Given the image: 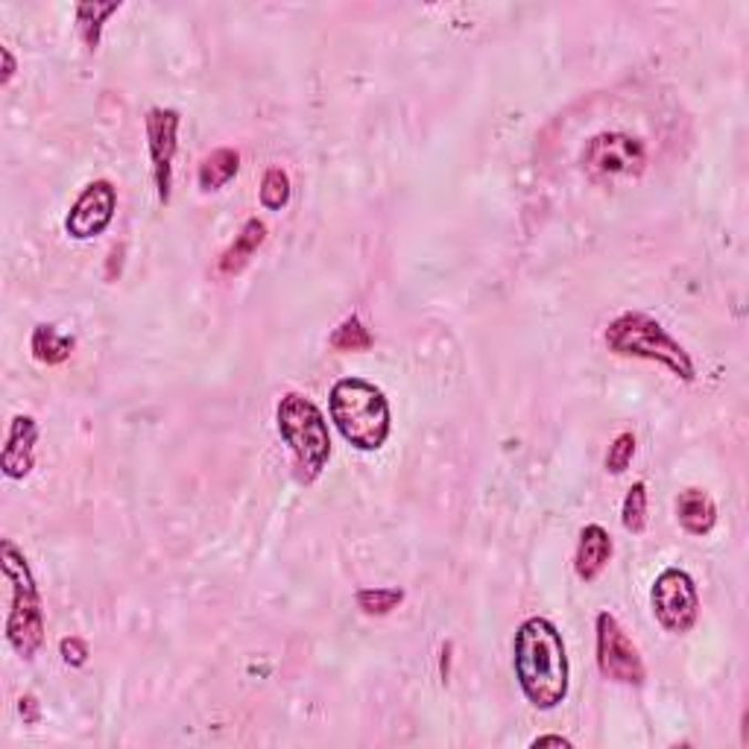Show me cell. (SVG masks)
I'll return each mask as SVG.
<instances>
[{
	"label": "cell",
	"mask_w": 749,
	"mask_h": 749,
	"mask_svg": "<svg viewBox=\"0 0 749 749\" xmlns=\"http://www.w3.org/2000/svg\"><path fill=\"white\" fill-rule=\"evenodd\" d=\"M635 457V437L633 434H621L615 443L610 445V454H606V469L612 475H624L630 469V462Z\"/></svg>",
	"instance_id": "cell-22"
},
{
	"label": "cell",
	"mask_w": 749,
	"mask_h": 749,
	"mask_svg": "<svg viewBox=\"0 0 749 749\" xmlns=\"http://www.w3.org/2000/svg\"><path fill=\"white\" fill-rule=\"evenodd\" d=\"M331 349H337V352H366V349H372V334L370 329L363 325L361 316H349V320H343L334 329V334H331Z\"/></svg>",
	"instance_id": "cell-18"
},
{
	"label": "cell",
	"mask_w": 749,
	"mask_h": 749,
	"mask_svg": "<svg viewBox=\"0 0 749 749\" xmlns=\"http://www.w3.org/2000/svg\"><path fill=\"white\" fill-rule=\"evenodd\" d=\"M290 202V176L281 167H270L261 181V206L281 211Z\"/></svg>",
	"instance_id": "cell-21"
},
{
	"label": "cell",
	"mask_w": 749,
	"mask_h": 749,
	"mask_svg": "<svg viewBox=\"0 0 749 749\" xmlns=\"http://www.w3.org/2000/svg\"><path fill=\"white\" fill-rule=\"evenodd\" d=\"M331 422L357 451H378L393 430L387 396L363 378H340L329 396Z\"/></svg>",
	"instance_id": "cell-2"
},
{
	"label": "cell",
	"mask_w": 749,
	"mask_h": 749,
	"mask_svg": "<svg viewBox=\"0 0 749 749\" xmlns=\"http://www.w3.org/2000/svg\"><path fill=\"white\" fill-rule=\"evenodd\" d=\"M18 711L24 717V724H39V717H42V708H39V700H35L33 694H24V697H21Z\"/></svg>",
	"instance_id": "cell-24"
},
{
	"label": "cell",
	"mask_w": 749,
	"mask_h": 749,
	"mask_svg": "<svg viewBox=\"0 0 749 749\" xmlns=\"http://www.w3.org/2000/svg\"><path fill=\"white\" fill-rule=\"evenodd\" d=\"M264 240H267L264 220L252 217V220L243 222V229L238 231L235 243L220 256V264L217 267H220L222 275H238V272L249 264V258L256 256L258 247H261Z\"/></svg>",
	"instance_id": "cell-14"
},
{
	"label": "cell",
	"mask_w": 749,
	"mask_h": 749,
	"mask_svg": "<svg viewBox=\"0 0 749 749\" xmlns=\"http://www.w3.org/2000/svg\"><path fill=\"white\" fill-rule=\"evenodd\" d=\"M612 560V535L601 524H585L580 530V542L574 553V571L580 580L592 583Z\"/></svg>",
	"instance_id": "cell-12"
},
{
	"label": "cell",
	"mask_w": 749,
	"mask_h": 749,
	"mask_svg": "<svg viewBox=\"0 0 749 749\" xmlns=\"http://www.w3.org/2000/svg\"><path fill=\"white\" fill-rule=\"evenodd\" d=\"M512 667L521 691L535 708L551 711L569 697V653L560 630L548 617H528L516 630Z\"/></svg>",
	"instance_id": "cell-1"
},
{
	"label": "cell",
	"mask_w": 749,
	"mask_h": 749,
	"mask_svg": "<svg viewBox=\"0 0 749 749\" xmlns=\"http://www.w3.org/2000/svg\"><path fill=\"white\" fill-rule=\"evenodd\" d=\"M676 519L691 535H706L717 524V503L706 489H685L676 498Z\"/></svg>",
	"instance_id": "cell-13"
},
{
	"label": "cell",
	"mask_w": 749,
	"mask_h": 749,
	"mask_svg": "<svg viewBox=\"0 0 749 749\" xmlns=\"http://www.w3.org/2000/svg\"><path fill=\"white\" fill-rule=\"evenodd\" d=\"M653 615L667 633H688L700 617V594L691 574L683 569H665L651 592Z\"/></svg>",
	"instance_id": "cell-6"
},
{
	"label": "cell",
	"mask_w": 749,
	"mask_h": 749,
	"mask_svg": "<svg viewBox=\"0 0 749 749\" xmlns=\"http://www.w3.org/2000/svg\"><path fill=\"white\" fill-rule=\"evenodd\" d=\"M30 349H33V357L39 363L59 366V363H65L74 354L76 340L62 334L56 325H35L33 337H30Z\"/></svg>",
	"instance_id": "cell-15"
},
{
	"label": "cell",
	"mask_w": 749,
	"mask_h": 749,
	"mask_svg": "<svg viewBox=\"0 0 749 749\" xmlns=\"http://www.w3.org/2000/svg\"><path fill=\"white\" fill-rule=\"evenodd\" d=\"M59 653H62L65 665H71V667H83L85 662H89V644H85L83 638H76V635H71V638H62V644H59Z\"/></svg>",
	"instance_id": "cell-23"
},
{
	"label": "cell",
	"mask_w": 749,
	"mask_h": 749,
	"mask_svg": "<svg viewBox=\"0 0 749 749\" xmlns=\"http://www.w3.org/2000/svg\"><path fill=\"white\" fill-rule=\"evenodd\" d=\"M179 124L181 115L176 108H149L147 112V144L153 158V176H156L158 202H170L174 194V158L179 149Z\"/></svg>",
	"instance_id": "cell-9"
},
{
	"label": "cell",
	"mask_w": 749,
	"mask_h": 749,
	"mask_svg": "<svg viewBox=\"0 0 749 749\" xmlns=\"http://www.w3.org/2000/svg\"><path fill=\"white\" fill-rule=\"evenodd\" d=\"M530 747L533 749H539V747H574V743L569 741V738H562V735H542V738H535L533 743H530Z\"/></svg>",
	"instance_id": "cell-26"
},
{
	"label": "cell",
	"mask_w": 749,
	"mask_h": 749,
	"mask_svg": "<svg viewBox=\"0 0 749 749\" xmlns=\"http://www.w3.org/2000/svg\"><path fill=\"white\" fill-rule=\"evenodd\" d=\"M117 211V190L108 179H97L85 185L83 194L71 206V215L65 220L67 235L74 240L97 238L108 229V222L115 220Z\"/></svg>",
	"instance_id": "cell-10"
},
{
	"label": "cell",
	"mask_w": 749,
	"mask_h": 749,
	"mask_svg": "<svg viewBox=\"0 0 749 749\" xmlns=\"http://www.w3.org/2000/svg\"><path fill=\"white\" fill-rule=\"evenodd\" d=\"M0 565L9 585L7 642L21 659H33L44 642V603L27 556L12 539L0 542Z\"/></svg>",
	"instance_id": "cell-3"
},
{
	"label": "cell",
	"mask_w": 749,
	"mask_h": 749,
	"mask_svg": "<svg viewBox=\"0 0 749 749\" xmlns=\"http://www.w3.org/2000/svg\"><path fill=\"white\" fill-rule=\"evenodd\" d=\"M121 9V0H112V3H80L76 7V27H80V35L89 50L100 48V35H103V24H106L108 15H115Z\"/></svg>",
	"instance_id": "cell-17"
},
{
	"label": "cell",
	"mask_w": 749,
	"mask_h": 749,
	"mask_svg": "<svg viewBox=\"0 0 749 749\" xmlns=\"http://www.w3.org/2000/svg\"><path fill=\"white\" fill-rule=\"evenodd\" d=\"M35 443H39V422L33 416L18 413L15 419L9 422L7 445L0 454V466L3 475L12 480H24L35 466Z\"/></svg>",
	"instance_id": "cell-11"
},
{
	"label": "cell",
	"mask_w": 749,
	"mask_h": 749,
	"mask_svg": "<svg viewBox=\"0 0 749 749\" xmlns=\"http://www.w3.org/2000/svg\"><path fill=\"white\" fill-rule=\"evenodd\" d=\"M603 340H606L610 352L621 354V357L662 363V366L674 372L676 378H683L685 384H691L697 378V366H694L691 354L685 352L679 340L667 334V329H662V322H656L647 313H621L617 320L610 322Z\"/></svg>",
	"instance_id": "cell-4"
},
{
	"label": "cell",
	"mask_w": 749,
	"mask_h": 749,
	"mask_svg": "<svg viewBox=\"0 0 749 749\" xmlns=\"http://www.w3.org/2000/svg\"><path fill=\"white\" fill-rule=\"evenodd\" d=\"M402 589H361L357 592V606H361L363 615H389L402 606Z\"/></svg>",
	"instance_id": "cell-20"
},
{
	"label": "cell",
	"mask_w": 749,
	"mask_h": 749,
	"mask_svg": "<svg viewBox=\"0 0 749 749\" xmlns=\"http://www.w3.org/2000/svg\"><path fill=\"white\" fill-rule=\"evenodd\" d=\"M0 59H3V76H0V85H9L12 74H15V56H12V50L0 48Z\"/></svg>",
	"instance_id": "cell-25"
},
{
	"label": "cell",
	"mask_w": 749,
	"mask_h": 749,
	"mask_svg": "<svg viewBox=\"0 0 749 749\" xmlns=\"http://www.w3.org/2000/svg\"><path fill=\"white\" fill-rule=\"evenodd\" d=\"M275 425L293 454L302 483H313L331 460V434L322 410L302 393H288L275 407Z\"/></svg>",
	"instance_id": "cell-5"
},
{
	"label": "cell",
	"mask_w": 749,
	"mask_h": 749,
	"mask_svg": "<svg viewBox=\"0 0 749 749\" xmlns=\"http://www.w3.org/2000/svg\"><path fill=\"white\" fill-rule=\"evenodd\" d=\"M583 165L594 179L642 176L644 167H647V149L633 135L601 133L585 144Z\"/></svg>",
	"instance_id": "cell-8"
},
{
	"label": "cell",
	"mask_w": 749,
	"mask_h": 749,
	"mask_svg": "<svg viewBox=\"0 0 749 749\" xmlns=\"http://www.w3.org/2000/svg\"><path fill=\"white\" fill-rule=\"evenodd\" d=\"M597 667L601 674L612 683L621 685H644L647 667H644L642 653L633 644V638L624 633V626L617 624L612 612L597 615Z\"/></svg>",
	"instance_id": "cell-7"
},
{
	"label": "cell",
	"mask_w": 749,
	"mask_h": 749,
	"mask_svg": "<svg viewBox=\"0 0 749 749\" xmlns=\"http://www.w3.org/2000/svg\"><path fill=\"white\" fill-rule=\"evenodd\" d=\"M240 170V153L231 147L215 149L211 156L202 158L199 165V188L202 190H220L226 188Z\"/></svg>",
	"instance_id": "cell-16"
},
{
	"label": "cell",
	"mask_w": 749,
	"mask_h": 749,
	"mask_svg": "<svg viewBox=\"0 0 749 749\" xmlns=\"http://www.w3.org/2000/svg\"><path fill=\"white\" fill-rule=\"evenodd\" d=\"M621 521L630 533H644V528H647V483L638 480V483L630 486L624 507H621Z\"/></svg>",
	"instance_id": "cell-19"
}]
</instances>
